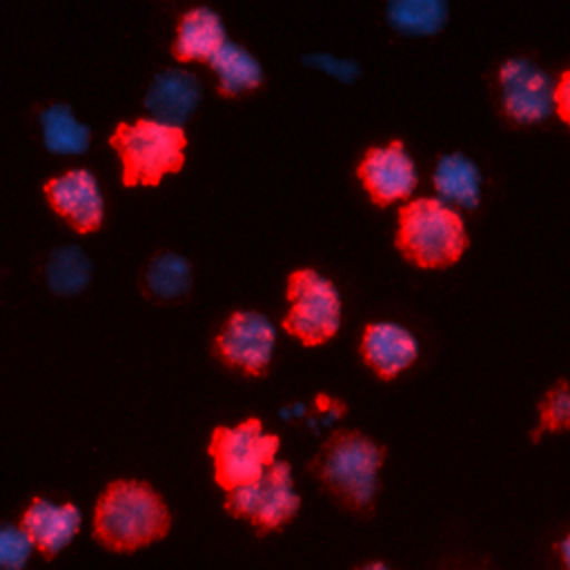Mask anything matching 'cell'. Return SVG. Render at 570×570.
Wrapping results in <instances>:
<instances>
[{"label": "cell", "instance_id": "cell-1", "mask_svg": "<svg viewBox=\"0 0 570 570\" xmlns=\"http://www.w3.org/2000/svg\"><path fill=\"white\" fill-rule=\"evenodd\" d=\"M171 512L151 483L140 479L109 481L96 499L91 532L109 552L129 554L167 537Z\"/></svg>", "mask_w": 570, "mask_h": 570}, {"label": "cell", "instance_id": "cell-2", "mask_svg": "<svg viewBox=\"0 0 570 570\" xmlns=\"http://www.w3.org/2000/svg\"><path fill=\"white\" fill-rule=\"evenodd\" d=\"M385 448L358 430L332 432L309 461L318 485L345 510L370 512L379 494Z\"/></svg>", "mask_w": 570, "mask_h": 570}, {"label": "cell", "instance_id": "cell-3", "mask_svg": "<svg viewBox=\"0 0 570 570\" xmlns=\"http://www.w3.org/2000/svg\"><path fill=\"white\" fill-rule=\"evenodd\" d=\"M394 243L419 267H445L461 258L470 238L454 205L439 196H419L399 209Z\"/></svg>", "mask_w": 570, "mask_h": 570}, {"label": "cell", "instance_id": "cell-4", "mask_svg": "<svg viewBox=\"0 0 570 570\" xmlns=\"http://www.w3.org/2000/svg\"><path fill=\"white\" fill-rule=\"evenodd\" d=\"M109 142L120 156L125 185H158L165 174L183 167L187 134L178 125L136 118L118 122Z\"/></svg>", "mask_w": 570, "mask_h": 570}, {"label": "cell", "instance_id": "cell-5", "mask_svg": "<svg viewBox=\"0 0 570 570\" xmlns=\"http://www.w3.org/2000/svg\"><path fill=\"white\" fill-rule=\"evenodd\" d=\"M278 448L281 436L267 432L256 416L234 425H216L207 443L216 485L232 492L234 488L258 479L276 461Z\"/></svg>", "mask_w": 570, "mask_h": 570}, {"label": "cell", "instance_id": "cell-6", "mask_svg": "<svg viewBox=\"0 0 570 570\" xmlns=\"http://www.w3.org/2000/svg\"><path fill=\"white\" fill-rule=\"evenodd\" d=\"M225 494V510L247 521L258 537L283 530L301 510L292 465L283 459H276L258 479Z\"/></svg>", "mask_w": 570, "mask_h": 570}, {"label": "cell", "instance_id": "cell-7", "mask_svg": "<svg viewBox=\"0 0 570 570\" xmlns=\"http://www.w3.org/2000/svg\"><path fill=\"white\" fill-rule=\"evenodd\" d=\"M289 312L283 325L305 345L332 338L341 325V292L332 278L314 267H298L287 276Z\"/></svg>", "mask_w": 570, "mask_h": 570}, {"label": "cell", "instance_id": "cell-8", "mask_svg": "<svg viewBox=\"0 0 570 570\" xmlns=\"http://www.w3.org/2000/svg\"><path fill=\"white\" fill-rule=\"evenodd\" d=\"M497 85L501 111L519 125L541 122L554 109L557 80L528 56L505 58L499 65Z\"/></svg>", "mask_w": 570, "mask_h": 570}, {"label": "cell", "instance_id": "cell-9", "mask_svg": "<svg viewBox=\"0 0 570 570\" xmlns=\"http://www.w3.org/2000/svg\"><path fill=\"white\" fill-rule=\"evenodd\" d=\"M218 358L247 374H263L274 356L276 327L263 312L236 309L214 341Z\"/></svg>", "mask_w": 570, "mask_h": 570}, {"label": "cell", "instance_id": "cell-10", "mask_svg": "<svg viewBox=\"0 0 570 570\" xmlns=\"http://www.w3.org/2000/svg\"><path fill=\"white\" fill-rule=\"evenodd\" d=\"M356 176L376 205L407 198L419 183L416 163L401 138L367 147L358 160Z\"/></svg>", "mask_w": 570, "mask_h": 570}, {"label": "cell", "instance_id": "cell-11", "mask_svg": "<svg viewBox=\"0 0 570 570\" xmlns=\"http://www.w3.org/2000/svg\"><path fill=\"white\" fill-rule=\"evenodd\" d=\"M49 205L62 216L73 229L91 232L102 225L105 196L96 174L87 167H71L42 187Z\"/></svg>", "mask_w": 570, "mask_h": 570}, {"label": "cell", "instance_id": "cell-12", "mask_svg": "<svg viewBox=\"0 0 570 570\" xmlns=\"http://www.w3.org/2000/svg\"><path fill=\"white\" fill-rule=\"evenodd\" d=\"M18 523L31 539L36 552L51 561L60 557L78 537L82 512L73 501H53L49 497H33L22 510Z\"/></svg>", "mask_w": 570, "mask_h": 570}, {"label": "cell", "instance_id": "cell-13", "mask_svg": "<svg viewBox=\"0 0 570 570\" xmlns=\"http://www.w3.org/2000/svg\"><path fill=\"white\" fill-rule=\"evenodd\" d=\"M361 356L381 376L394 379L419 356L416 334L399 321H372L361 334Z\"/></svg>", "mask_w": 570, "mask_h": 570}, {"label": "cell", "instance_id": "cell-14", "mask_svg": "<svg viewBox=\"0 0 570 570\" xmlns=\"http://www.w3.org/2000/svg\"><path fill=\"white\" fill-rule=\"evenodd\" d=\"M198 100L200 80L183 67L160 69L145 94V107L151 111V118L178 127L196 111Z\"/></svg>", "mask_w": 570, "mask_h": 570}, {"label": "cell", "instance_id": "cell-15", "mask_svg": "<svg viewBox=\"0 0 570 570\" xmlns=\"http://www.w3.org/2000/svg\"><path fill=\"white\" fill-rule=\"evenodd\" d=\"M227 40V29L218 11L205 4L187 9L176 27L174 53L180 60H209V56Z\"/></svg>", "mask_w": 570, "mask_h": 570}, {"label": "cell", "instance_id": "cell-16", "mask_svg": "<svg viewBox=\"0 0 570 570\" xmlns=\"http://www.w3.org/2000/svg\"><path fill=\"white\" fill-rule=\"evenodd\" d=\"M432 183L441 200L472 209L481 200L483 171L468 154L450 151L439 156L432 171Z\"/></svg>", "mask_w": 570, "mask_h": 570}, {"label": "cell", "instance_id": "cell-17", "mask_svg": "<svg viewBox=\"0 0 570 570\" xmlns=\"http://www.w3.org/2000/svg\"><path fill=\"white\" fill-rule=\"evenodd\" d=\"M207 62L218 78V91L225 96L256 89L265 76L261 60L245 45L234 40H225Z\"/></svg>", "mask_w": 570, "mask_h": 570}, {"label": "cell", "instance_id": "cell-18", "mask_svg": "<svg viewBox=\"0 0 570 570\" xmlns=\"http://www.w3.org/2000/svg\"><path fill=\"white\" fill-rule=\"evenodd\" d=\"M38 120L47 149L58 154H80L89 147L91 129L73 116V109L67 102L47 105L40 109Z\"/></svg>", "mask_w": 570, "mask_h": 570}, {"label": "cell", "instance_id": "cell-19", "mask_svg": "<svg viewBox=\"0 0 570 570\" xmlns=\"http://www.w3.org/2000/svg\"><path fill=\"white\" fill-rule=\"evenodd\" d=\"M94 263L80 245H60L51 249L45 263L47 285L56 294H76L85 289L91 281Z\"/></svg>", "mask_w": 570, "mask_h": 570}, {"label": "cell", "instance_id": "cell-20", "mask_svg": "<svg viewBox=\"0 0 570 570\" xmlns=\"http://www.w3.org/2000/svg\"><path fill=\"white\" fill-rule=\"evenodd\" d=\"M387 22L407 36H430L448 20V2L443 0H392L385 7Z\"/></svg>", "mask_w": 570, "mask_h": 570}, {"label": "cell", "instance_id": "cell-21", "mask_svg": "<svg viewBox=\"0 0 570 570\" xmlns=\"http://www.w3.org/2000/svg\"><path fill=\"white\" fill-rule=\"evenodd\" d=\"M145 285L158 298L183 296L191 287V263L178 252H160L147 265Z\"/></svg>", "mask_w": 570, "mask_h": 570}, {"label": "cell", "instance_id": "cell-22", "mask_svg": "<svg viewBox=\"0 0 570 570\" xmlns=\"http://www.w3.org/2000/svg\"><path fill=\"white\" fill-rule=\"evenodd\" d=\"M563 430H570V383L566 379H559L546 390L543 399L539 401V414L532 439L539 441L543 432Z\"/></svg>", "mask_w": 570, "mask_h": 570}, {"label": "cell", "instance_id": "cell-23", "mask_svg": "<svg viewBox=\"0 0 570 570\" xmlns=\"http://www.w3.org/2000/svg\"><path fill=\"white\" fill-rule=\"evenodd\" d=\"M36 548L22 525L0 521V570H27Z\"/></svg>", "mask_w": 570, "mask_h": 570}, {"label": "cell", "instance_id": "cell-24", "mask_svg": "<svg viewBox=\"0 0 570 570\" xmlns=\"http://www.w3.org/2000/svg\"><path fill=\"white\" fill-rule=\"evenodd\" d=\"M307 62L321 65L323 69L341 76V78H354L358 73V65L354 60H336L332 53H316V56H307Z\"/></svg>", "mask_w": 570, "mask_h": 570}, {"label": "cell", "instance_id": "cell-25", "mask_svg": "<svg viewBox=\"0 0 570 570\" xmlns=\"http://www.w3.org/2000/svg\"><path fill=\"white\" fill-rule=\"evenodd\" d=\"M554 109L566 125H570V67L561 71L554 87Z\"/></svg>", "mask_w": 570, "mask_h": 570}, {"label": "cell", "instance_id": "cell-26", "mask_svg": "<svg viewBox=\"0 0 570 570\" xmlns=\"http://www.w3.org/2000/svg\"><path fill=\"white\" fill-rule=\"evenodd\" d=\"M557 552H559V561H561L563 570H570V530L559 539Z\"/></svg>", "mask_w": 570, "mask_h": 570}, {"label": "cell", "instance_id": "cell-27", "mask_svg": "<svg viewBox=\"0 0 570 570\" xmlns=\"http://www.w3.org/2000/svg\"><path fill=\"white\" fill-rule=\"evenodd\" d=\"M354 570H394L390 563H385V561H379V559H374V561H365V563H361L358 568H354Z\"/></svg>", "mask_w": 570, "mask_h": 570}]
</instances>
